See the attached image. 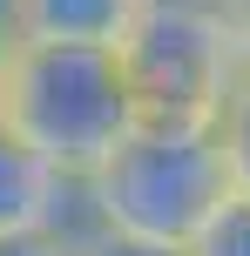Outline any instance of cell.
Segmentation results:
<instances>
[{
    "mask_svg": "<svg viewBox=\"0 0 250 256\" xmlns=\"http://www.w3.org/2000/svg\"><path fill=\"white\" fill-rule=\"evenodd\" d=\"M7 128L41 148L61 176L88 182L115 162V148L142 128V102L122 48H41L21 40L7 94Z\"/></svg>",
    "mask_w": 250,
    "mask_h": 256,
    "instance_id": "cell-1",
    "label": "cell"
},
{
    "mask_svg": "<svg viewBox=\"0 0 250 256\" xmlns=\"http://www.w3.org/2000/svg\"><path fill=\"white\" fill-rule=\"evenodd\" d=\"M237 196L230 155L216 128H156L142 122L115 148V162L102 176H88V202L102 216V230L149 236V243L189 250L196 230Z\"/></svg>",
    "mask_w": 250,
    "mask_h": 256,
    "instance_id": "cell-2",
    "label": "cell"
},
{
    "mask_svg": "<svg viewBox=\"0 0 250 256\" xmlns=\"http://www.w3.org/2000/svg\"><path fill=\"white\" fill-rule=\"evenodd\" d=\"M122 61L142 122L156 128H216L230 88L243 81L223 0H149L135 34L122 40Z\"/></svg>",
    "mask_w": 250,
    "mask_h": 256,
    "instance_id": "cell-3",
    "label": "cell"
},
{
    "mask_svg": "<svg viewBox=\"0 0 250 256\" xmlns=\"http://www.w3.org/2000/svg\"><path fill=\"white\" fill-rule=\"evenodd\" d=\"M21 230H61L68 243H88L102 216L88 202V182L61 176L41 148H27L0 122V236H21Z\"/></svg>",
    "mask_w": 250,
    "mask_h": 256,
    "instance_id": "cell-4",
    "label": "cell"
},
{
    "mask_svg": "<svg viewBox=\"0 0 250 256\" xmlns=\"http://www.w3.org/2000/svg\"><path fill=\"white\" fill-rule=\"evenodd\" d=\"M149 0H21V40L41 48H122Z\"/></svg>",
    "mask_w": 250,
    "mask_h": 256,
    "instance_id": "cell-5",
    "label": "cell"
},
{
    "mask_svg": "<svg viewBox=\"0 0 250 256\" xmlns=\"http://www.w3.org/2000/svg\"><path fill=\"white\" fill-rule=\"evenodd\" d=\"M189 256H250V189H237V196L196 230Z\"/></svg>",
    "mask_w": 250,
    "mask_h": 256,
    "instance_id": "cell-6",
    "label": "cell"
},
{
    "mask_svg": "<svg viewBox=\"0 0 250 256\" xmlns=\"http://www.w3.org/2000/svg\"><path fill=\"white\" fill-rule=\"evenodd\" d=\"M216 135H223V155H230V176H237V189H250V74L230 88L223 115H216Z\"/></svg>",
    "mask_w": 250,
    "mask_h": 256,
    "instance_id": "cell-7",
    "label": "cell"
},
{
    "mask_svg": "<svg viewBox=\"0 0 250 256\" xmlns=\"http://www.w3.org/2000/svg\"><path fill=\"white\" fill-rule=\"evenodd\" d=\"M81 256H189V250L149 243V236H122V230H95L88 243H81Z\"/></svg>",
    "mask_w": 250,
    "mask_h": 256,
    "instance_id": "cell-8",
    "label": "cell"
},
{
    "mask_svg": "<svg viewBox=\"0 0 250 256\" xmlns=\"http://www.w3.org/2000/svg\"><path fill=\"white\" fill-rule=\"evenodd\" d=\"M0 256H81V243H68L61 230H21L0 236Z\"/></svg>",
    "mask_w": 250,
    "mask_h": 256,
    "instance_id": "cell-9",
    "label": "cell"
},
{
    "mask_svg": "<svg viewBox=\"0 0 250 256\" xmlns=\"http://www.w3.org/2000/svg\"><path fill=\"white\" fill-rule=\"evenodd\" d=\"M223 20H230V48H237V68L250 74V0H223Z\"/></svg>",
    "mask_w": 250,
    "mask_h": 256,
    "instance_id": "cell-10",
    "label": "cell"
},
{
    "mask_svg": "<svg viewBox=\"0 0 250 256\" xmlns=\"http://www.w3.org/2000/svg\"><path fill=\"white\" fill-rule=\"evenodd\" d=\"M14 61H21V34L0 27V122H7V94H14Z\"/></svg>",
    "mask_w": 250,
    "mask_h": 256,
    "instance_id": "cell-11",
    "label": "cell"
},
{
    "mask_svg": "<svg viewBox=\"0 0 250 256\" xmlns=\"http://www.w3.org/2000/svg\"><path fill=\"white\" fill-rule=\"evenodd\" d=\"M0 27H7V34H21V0H0Z\"/></svg>",
    "mask_w": 250,
    "mask_h": 256,
    "instance_id": "cell-12",
    "label": "cell"
}]
</instances>
